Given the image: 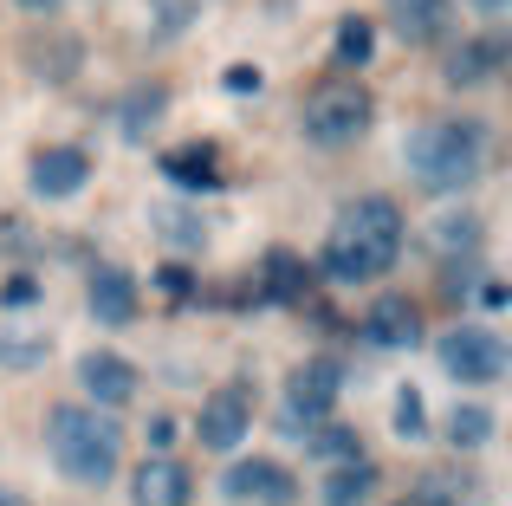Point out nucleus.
Here are the masks:
<instances>
[{"label": "nucleus", "mask_w": 512, "mask_h": 506, "mask_svg": "<svg viewBox=\"0 0 512 506\" xmlns=\"http://www.w3.org/2000/svg\"><path fill=\"white\" fill-rule=\"evenodd\" d=\"M402 234H409V221H402V208L389 202V195H357V202H344L338 221H331L318 273L338 279V286H363V279L396 266Z\"/></svg>", "instance_id": "f257e3e1"}, {"label": "nucleus", "mask_w": 512, "mask_h": 506, "mask_svg": "<svg viewBox=\"0 0 512 506\" xmlns=\"http://www.w3.org/2000/svg\"><path fill=\"white\" fill-rule=\"evenodd\" d=\"M402 163L409 182L428 195H461L467 182L487 169V130L474 117H428L402 137Z\"/></svg>", "instance_id": "f03ea898"}, {"label": "nucleus", "mask_w": 512, "mask_h": 506, "mask_svg": "<svg viewBox=\"0 0 512 506\" xmlns=\"http://www.w3.org/2000/svg\"><path fill=\"white\" fill-rule=\"evenodd\" d=\"M46 448H52V468L72 487H104L117 474V461H124V429L91 403H52Z\"/></svg>", "instance_id": "7ed1b4c3"}, {"label": "nucleus", "mask_w": 512, "mask_h": 506, "mask_svg": "<svg viewBox=\"0 0 512 506\" xmlns=\"http://www.w3.org/2000/svg\"><path fill=\"white\" fill-rule=\"evenodd\" d=\"M370 117H376V104H370V91H363L357 78H325V85L305 91V104H299V130H305V143H318V150L357 143L363 130H370Z\"/></svg>", "instance_id": "20e7f679"}, {"label": "nucleus", "mask_w": 512, "mask_h": 506, "mask_svg": "<svg viewBox=\"0 0 512 506\" xmlns=\"http://www.w3.org/2000/svg\"><path fill=\"white\" fill-rule=\"evenodd\" d=\"M435 351H441V370L454 383H500L506 377V344L487 325H454Z\"/></svg>", "instance_id": "39448f33"}, {"label": "nucleus", "mask_w": 512, "mask_h": 506, "mask_svg": "<svg viewBox=\"0 0 512 506\" xmlns=\"http://www.w3.org/2000/svg\"><path fill=\"white\" fill-rule=\"evenodd\" d=\"M338 390H344V370L331 364V357H312V364H299L286 377V422L292 435L318 429V422H331V409H338Z\"/></svg>", "instance_id": "423d86ee"}, {"label": "nucleus", "mask_w": 512, "mask_h": 506, "mask_svg": "<svg viewBox=\"0 0 512 506\" xmlns=\"http://www.w3.org/2000/svg\"><path fill=\"white\" fill-rule=\"evenodd\" d=\"M247 429H253V396L240 390V383L214 390L208 403H201V416H195V442H201V448H214V455H234Z\"/></svg>", "instance_id": "0eeeda50"}, {"label": "nucleus", "mask_w": 512, "mask_h": 506, "mask_svg": "<svg viewBox=\"0 0 512 506\" xmlns=\"http://www.w3.org/2000/svg\"><path fill=\"white\" fill-rule=\"evenodd\" d=\"M221 494L227 500H240V506H292L299 500V481H292L279 461H234V468L221 474Z\"/></svg>", "instance_id": "6e6552de"}, {"label": "nucleus", "mask_w": 512, "mask_h": 506, "mask_svg": "<svg viewBox=\"0 0 512 506\" xmlns=\"http://www.w3.org/2000/svg\"><path fill=\"white\" fill-rule=\"evenodd\" d=\"M26 182H33L39 202H72L91 182V156L78 150V143H46V150L33 156V169H26Z\"/></svg>", "instance_id": "1a4fd4ad"}, {"label": "nucleus", "mask_w": 512, "mask_h": 506, "mask_svg": "<svg viewBox=\"0 0 512 506\" xmlns=\"http://www.w3.org/2000/svg\"><path fill=\"white\" fill-rule=\"evenodd\" d=\"M78 383H85V396H91V409H124L130 396H137V364L130 357H117V351H85L78 357Z\"/></svg>", "instance_id": "9d476101"}, {"label": "nucleus", "mask_w": 512, "mask_h": 506, "mask_svg": "<svg viewBox=\"0 0 512 506\" xmlns=\"http://www.w3.org/2000/svg\"><path fill=\"white\" fill-rule=\"evenodd\" d=\"M506 65V39L487 33V39H461V46H448V59H441V78H448L454 91H474V85H493Z\"/></svg>", "instance_id": "9b49d317"}, {"label": "nucleus", "mask_w": 512, "mask_h": 506, "mask_svg": "<svg viewBox=\"0 0 512 506\" xmlns=\"http://www.w3.org/2000/svg\"><path fill=\"white\" fill-rule=\"evenodd\" d=\"M415 338H422V318H415V305L402 292H383L363 312V344H376V351H409Z\"/></svg>", "instance_id": "f8f14e48"}, {"label": "nucleus", "mask_w": 512, "mask_h": 506, "mask_svg": "<svg viewBox=\"0 0 512 506\" xmlns=\"http://www.w3.org/2000/svg\"><path fill=\"white\" fill-rule=\"evenodd\" d=\"M383 13H389L402 46H435L454 20V0H383Z\"/></svg>", "instance_id": "ddd939ff"}, {"label": "nucleus", "mask_w": 512, "mask_h": 506, "mask_svg": "<svg viewBox=\"0 0 512 506\" xmlns=\"http://www.w3.org/2000/svg\"><path fill=\"white\" fill-rule=\"evenodd\" d=\"M188 494H195V481H188V468L175 455H150L137 468V481H130L137 506H188Z\"/></svg>", "instance_id": "4468645a"}, {"label": "nucleus", "mask_w": 512, "mask_h": 506, "mask_svg": "<svg viewBox=\"0 0 512 506\" xmlns=\"http://www.w3.org/2000/svg\"><path fill=\"white\" fill-rule=\"evenodd\" d=\"M85 305H91V318H98V325H130V318H137V279L124 273V266H98V273H91V286H85Z\"/></svg>", "instance_id": "2eb2a0df"}, {"label": "nucleus", "mask_w": 512, "mask_h": 506, "mask_svg": "<svg viewBox=\"0 0 512 506\" xmlns=\"http://www.w3.org/2000/svg\"><path fill=\"white\" fill-rule=\"evenodd\" d=\"M26 59H33L39 85H72L78 65H85V46H78L72 33H52L46 26V39H26Z\"/></svg>", "instance_id": "dca6fc26"}, {"label": "nucleus", "mask_w": 512, "mask_h": 506, "mask_svg": "<svg viewBox=\"0 0 512 506\" xmlns=\"http://www.w3.org/2000/svg\"><path fill=\"white\" fill-rule=\"evenodd\" d=\"M169 111V85H130L124 98H117V130H124V143H150V130L163 124Z\"/></svg>", "instance_id": "f3484780"}, {"label": "nucleus", "mask_w": 512, "mask_h": 506, "mask_svg": "<svg viewBox=\"0 0 512 506\" xmlns=\"http://www.w3.org/2000/svg\"><path fill=\"white\" fill-rule=\"evenodd\" d=\"M305 286H312V273H305V260H299V253H286V247H273V253H266L260 292H266L273 305H299V299H305Z\"/></svg>", "instance_id": "a211bd4d"}, {"label": "nucleus", "mask_w": 512, "mask_h": 506, "mask_svg": "<svg viewBox=\"0 0 512 506\" xmlns=\"http://www.w3.org/2000/svg\"><path fill=\"white\" fill-rule=\"evenodd\" d=\"M370 52H376L370 13H344L338 33H331V65H338V72H363V65H370Z\"/></svg>", "instance_id": "6ab92c4d"}, {"label": "nucleus", "mask_w": 512, "mask_h": 506, "mask_svg": "<svg viewBox=\"0 0 512 506\" xmlns=\"http://www.w3.org/2000/svg\"><path fill=\"white\" fill-rule=\"evenodd\" d=\"M163 176L175 182V189H214V182H221V169H214V143H182V150H169Z\"/></svg>", "instance_id": "aec40b11"}, {"label": "nucleus", "mask_w": 512, "mask_h": 506, "mask_svg": "<svg viewBox=\"0 0 512 506\" xmlns=\"http://www.w3.org/2000/svg\"><path fill=\"white\" fill-rule=\"evenodd\" d=\"M370 494H376V468H370V461H344V468H331L325 487H318L325 506H363Z\"/></svg>", "instance_id": "412c9836"}, {"label": "nucleus", "mask_w": 512, "mask_h": 506, "mask_svg": "<svg viewBox=\"0 0 512 506\" xmlns=\"http://www.w3.org/2000/svg\"><path fill=\"white\" fill-rule=\"evenodd\" d=\"M52 357V338L33 325H0V370H33Z\"/></svg>", "instance_id": "4be33fe9"}, {"label": "nucleus", "mask_w": 512, "mask_h": 506, "mask_svg": "<svg viewBox=\"0 0 512 506\" xmlns=\"http://www.w3.org/2000/svg\"><path fill=\"white\" fill-rule=\"evenodd\" d=\"M428 241H435V253H474L480 247V215L474 208H448V215H435V228H428Z\"/></svg>", "instance_id": "5701e85b"}, {"label": "nucleus", "mask_w": 512, "mask_h": 506, "mask_svg": "<svg viewBox=\"0 0 512 506\" xmlns=\"http://www.w3.org/2000/svg\"><path fill=\"white\" fill-rule=\"evenodd\" d=\"M448 442L454 448H487L493 442V409L487 403H461L448 416Z\"/></svg>", "instance_id": "b1692460"}, {"label": "nucleus", "mask_w": 512, "mask_h": 506, "mask_svg": "<svg viewBox=\"0 0 512 506\" xmlns=\"http://www.w3.org/2000/svg\"><path fill=\"white\" fill-rule=\"evenodd\" d=\"M156 234H163L169 247H201L208 241V221L188 215V208H156Z\"/></svg>", "instance_id": "393cba45"}, {"label": "nucleus", "mask_w": 512, "mask_h": 506, "mask_svg": "<svg viewBox=\"0 0 512 506\" xmlns=\"http://www.w3.org/2000/svg\"><path fill=\"white\" fill-rule=\"evenodd\" d=\"M312 455L318 461H363V448H357V429H338V422H318L312 429Z\"/></svg>", "instance_id": "a878e982"}, {"label": "nucleus", "mask_w": 512, "mask_h": 506, "mask_svg": "<svg viewBox=\"0 0 512 506\" xmlns=\"http://www.w3.org/2000/svg\"><path fill=\"white\" fill-rule=\"evenodd\" d=\"M188 20H195V0H150V33L156 39L188 33Z\"/></svg>", "instance_id": "bb28decb"}, {"label": "nucleus", "mask_w": 512, "mask_h": 506, "mask_svg": "<svg viewBox=\"0 0 512 506\" xmlns=\"http://www.w3.org/2000/svg\"><path fill=\"white\" fill-rule=\"evenodd\" d=\"M396 435H402V442H422V435H428V403H422V390H396Z\"/></svg>", "instance_id": "cd10ccee"}, {"label": "nucleus", "mask_w": 512, "mask_h": 506, "mask_svg": "<svg viewBox=\"0 0 512 506\" xmlns=\"http://www.w3.org/2000/svg\"><path fill=\"white\" fill-rule=\"evenodd\" d=\"M221 85L247 98V91H260V65H227V78H221Z\"/></svg>", "instance_id": "c85d7f7f"}, {"label": "nucleus", "mask_w": 512, "mask_h": 506, "mask_svg": "<svg viewBox=\"0 0 512 506\" xmlns=\"http://www.w3.org/2000/svg\"><path fill=\"white\" fill-rule=\"evenodd\" d=\"M0 299H7V305H33L39 299V279H26V273L7 279V286H0Z\"/></svg>", "instance_id": "c756f323"}, {"label": "nucleus", "mask_w": 512, "mask_h": 506, "mask_svg": "<svg viewBox=\"0 0 512 506\" xmlns=\"http://www.w3.org/2000/svg\"><path fill=\"white\" fill-rule=\"evenodd\" d=\"M467 7H474V13H480V20H487V26H500L506 13H512V0H467Z\"/></svg>", "instance_id": "7c9ffc66"}, {"label": "nucleus", "mask_w": 512, "mask_h": 506, "mask_svg": "<svg viewBox=\"0 0 512 506\" xmlns=\"http://www.w3.org/2000/svg\"><path fill=\"white\" fill-rule=\"evenodd\" d=\"M13 7H20V13H33V20H52V13H59L65 0H13Z\"/></svg>", "instance_id": "2f4dec72"}, {"label": "nucleus", "mask_w": 512, "mask_h": 506, "mask_svg": "<svg viewBox=\"0 0 512 506\" xmlns=\"http://www.w3.org/2000/svg\"><path fill=\"white\" fill-rule=\"evenodd\" d=\"M480 305H487V312H500V305H506V286H500V279H487V286H480Z\"/></svg>", "instance_id": "473e14b6"}, {"label": "nucleus", "mask_w": 512, "mask_h": 506, "mask_svg": "<svg viewBox=\"0 0 512 506\" xmlns=\"http://www.w3.org/2000/svg\"><path fill=\"white\" fill-rule=\"evenodd\" d=\"M169 435H175V422H169V416H156V422H150V442H156V455H163V442H169Z\"/></svg>", "instance_id": "72a5a7b5"}, {"label": "nucleus", "mask_w": 512, "mask_h": 506, "mask_svg": "<svg viewBox=\"0 0 512 506\" xmlns=\"http://www.w3.org/2000/svg\"><path fill=\"white\" fill-rule=\"evenodd\" d=\"M402 506H448V500H435V494H415V500H402Z\"/></svg>", "instance_id": "f704fd0d"}, {"label": "nucleus", "mask_w": 512, "mask_h": 506, "mask_svg": "<svg viewBox=\"0 0 512 506\" xmlns=\"http://www.w3.org/2000/svg\"><path fill=\"white\" fill-rule=\"evenodd\" d=\"M0 506H26V500H20V494H7V487H0Z\"/></svg>", "instance_id": "c9c22d12"}]
</instances>
